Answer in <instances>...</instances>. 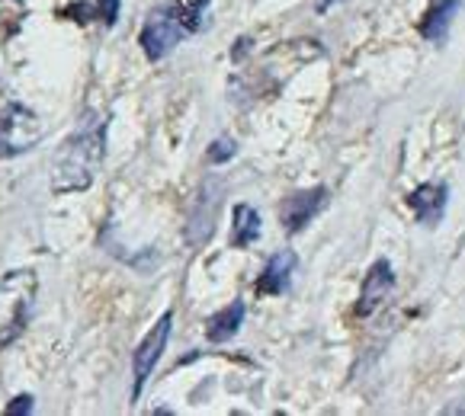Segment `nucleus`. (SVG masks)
I'll return each mask as SVG.
<instances>
[{
  "instance_id": "20e7f679",
  "label": "nucleus",
  "mask_w": 465,
  "mask_h": 416,
  "mask_svg": "<svg viewBox=\"0 0 465 416\" xmlns=\"http://www.w3.org/2000/svg\"><path fill=\"white\" fill-rule=\"evenodd\" d=\"M45 138V125L23 102H7L0 110V160L20 158Z\"/></svg>"
},
{
  "instance_id": "6e6552de",
  "label": "nucleus",
  "mask_w": 465,
  "mask_h": 416,
  "mask_svg": "<svg viewBox=\"0 0 465 416\" xmlns=\"http://www.w3.org/2000/svg\"><path fill=\"white\" fill-rule=\"evenodd\" d=\"M395 292V269H391L389 259H376L370 266L363 279V288H360V301H356V317H372L385 301Z\"/></svg>"
},
{
  "instance_id": "ddd939ff",
  "label": "nucleus",
  "mask_w": 465,
  "mask_h": 416,
  "mask_svg": "<svg viewBox=\"0 0 465 416\" xmlns=\"http://www.w3.org/2000/svg\"><path fill=\"white\" fill-rule=\"evenodd\" d=\"M261 231H263V221H261V215H257V208H253V205H247V202L234 205V215H232V247H238V250H247V247L257 244Z\"/></svg>"
},
{
  "instance_id": "f3484780",
  "label": "nucleus",
  "mask_w": 465,
  "mask_h": 416,
  "mask_svg": "<svg viewBox=\"0 0 465 416\" xmlns=\"http://www.w3.org/2000/svg\"><path fill=\"white\" fill-rule=\"evenodd\" d=\"M33 397L29 394H20V397H14V403H7V410H4V413L7 416H26V413H33Z\"/></svg>"
},
{
  "instance_id": "f8f14e48",
  "label": "nucleus",
  "mask_w": 465,
  "mask_h": 416,
  "mask_svg": "<svg viewBox=\"0 0 465 416\" xmlns=\"http://www.w3.org/2000/svg\"><path fill=\"white\" fill-rule=\"evenodd\" d=\"M244 314H247V307L241 298H234L232 305H225L222 311H215L209 321H205V340L209 343H228L234 334L241 330V324H244Z\"/></svg>"
},
{
  "instance_id": "f03ea898",
  "label": "nucleus",
  "mask_w": 465,
  "mask_h": 416,
  "mask_svg": "<svg viewBox=\"0 0 465 416\" xmlns=\"http://www.w3.org/2000/svg\"><path fill=\"white\" fill-rule=\"evenodd\" d=\"M209 4L213 0H171L164 7L151 10L142 33H138V45H142L144 58L154 64L164 62L186 35L203 33Z\"/></svg>"
},
{
  "instance_id": "0eeeda50",
  "label": "nucleus",
  "mask_w": 465,
  "mask_h": 416,
  "mask_svg": "<svg viewBox=\"0 0 465 416\" xmlns=\"http://www.w3.org/2000/svg\"><path fill=\"white\" fill-rule=\"evenodd\" d=\"M331 202V192L328 186H315V189H305V192H292L280 202V218H282V231L286 234H299L312 225V218L328 208Z\"/></svg>"
},
{
  "instance_id": "dca6fc26",
  "label": "nucleus",
  "mask_w": 465,
  "mask_h": 416,
  "mask_svg": "<svg viewBox=\"0 0 465 416\" xmlns=\"http://www.w3.org/2000/svg\"><path fill=\"white\" fill-rule=\"evenodd\" d=\"M96 20L106 26H116L119 20V0H96Z\"/></svg>"
},
{
  "instance_id": "2eb2a0df",
  "label": "nucleus",
  "mask_w": 465,
  "mask_h": 416,
  "mask_svg": "<svg viewBox=\"0 0 465 416\" xmlns=\"http://www.w3.org/2000/svg\"><path fill=\"white\" fill-rule=\"evenodd\" d=\"M234 154H238V144H234L232 138H219V141H213V144H209V150H205V158H209V164H213V167L228 164Z\"/></svg>"
},
{
  "instance_id": "f257e3e1",
  "label": "nucleus",
  "mask_w": 465,
  "mask_h": 416,
  "mask_svg": "<svg viewBox=\"0 0 465 416\" xmlns=\"http://www.w3.org/2000/svg\"><path fill=\"white\" fill-rule=\"evenodd\" d=\"M106 131H110V119L87 116L64 138L55 160H52V189L58 196L90 189L103 158H106Z\"/></svg>"
},
{
  "instance_id": "423d86ee",
  "label": "nucleus",
  "mask_w": 465,
  "mask_h": 416,
  "mask_svg": "<svg viewBox=\"0 0 465 416\" xmlns=\"http://www.w3.org/2000/svg\"><path fill=\"white\" fill-rule=\"evenodd\" d=\"M222 196H225V183L219 177H209L199 186L190 221H186V240H190V247H203L215 234V215H219Z\"/></svg>"
},
{
  "instance_id": "9b49d317",
  "label": "nucleus",
  "mask_w": 465,
  "mask_h": 416,
  "mask_svg": "<svg viewBox=\"0 0 465 416\" xmlns=\"http://www.w3.org/2000/svg\"><path fill=\"white\" fill-rule=\"evenodd\" d=\"M465 7V0H433L427 7L424 20H420V35L433 45H443L446 35H450V26L456 20V14Z\"/></svg>"
},
{
  "instance_id": "39448f33",
  "label": "nucleus",
  "mask_w": 465,
  "mask_h": 416,
  "mask_svg": "<svg viewBox=\"0 0 465 416\" xmlns=\"http://www.w3.org/2000/svg\"><path fill=\"white\" fill-rule=\"evenodd\" d=\"M171 324H173V311H164V314H161V321L148 330V336H144V340L138 343L135 353H132V375H135V382H132V403L142 397L151 372H154L158 359L164 355L167 340H171Z\"/></svg>"
},
{
  "instance_id": "4468645a",
  "label": "nucleus",
  "mask_w": 465,
  "mask_h": 416,
  "mask_svg": "<svg viewBox=\"0 0 465 416\" xmlns=\"http://www.w3.org/2000/svg\"><path fill=\"white\" fill-rule=\"evenodd\" d=\"M26 16V0H0V35L16 33Z\"/></svg>"
},
{
  "instance_id": "7ed1b4c3",
  "label": "nucleus",
  "mask_w": 465,
  "mask_h": 416,
  "mask_svg": "<svg viewBox=\"0 0 465 416\" xmlns=\"http://www.w3.org/2000/svg\"><path fill=\"white\" fill-rule=\"evenodd\" d=\"M35 292H39L35 269H10L0 276V353L26 334Z\"/></svg>"
},
{
  "instance_id": "9d476101",
  "label": "nucleus",
  "mask_w": 465,
  "mask_h": 416,
  "mask_svg": "<svg viewBox=\"0 0 465 416\" xmlns=\"http://www.w3.org/2000/svg\"><path fill=\"white\" fill-rule=\"evenodd\" d=\"M295 266H299V256L292 250H280L267 259V266H263L261 279L253 282V292L257 295H267V298H276V295L289 292L292 285V276Z\"/></svg>"
},
{
  "instance_id": "1a4fd4ad",
  "label": "nucleus",
  "mask_w": 465,
  "mask_h": 416,
  "mask_svg": "<svg viewBox=\"0 0 465 416\" xmlns=\"http://www.w3.org/2000/svg\"><path fill=\"white\" fill-rule=\"evenodd\" d=\"M446 202H450V186L446 183H420L408 196L411 212H414V218L424 227H437L443 221Z\"/></svg>"
}]
</instances>
